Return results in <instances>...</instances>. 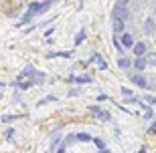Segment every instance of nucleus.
<instances>
[{
	"label": "nucleus",
	"instance_id": "20e7f679",
	"mask_svg": "<svg viewBox=\"0 0 156 153\" xmlns=\"http://www.w3.org/2000/svg\"><path fill=\"white\" fill-rule=\"evenodd\" d=\"M122 46H124V48H134V36L130 32H124L122 34Z\"/></svg>",
	"mask_w": 156,
	"mask_h": 153
},
{
	"label": "nucleus",
	"instance_id": "5701e85b",
	"mask_svg": "<svg viewBox=\"0 0 156 153\" xmlns=\"http://www.w3.org/2000/svg\"><path fill=\"white\" fill-rule=\"evenodd\" d=\"M128 2H130V0H118V6H126Z\"/></svg>",
	"mask_w": 156,
	"mask_h": 153
},
{
	"label": "nucleus",
	"instance_id": "412c9836",
	"mask_svg": "<svg viewBox=\"0 0 156 153\" xmlns=\"http://www.w3.org/2000/svg\"><path fill=\"white\" fill-rule=\"evenodd\" d=\"M146 103H148L150 107H156V97H146Z\"/></svg>",
	"mask_w": 156,
	"mask_h": 153
},
{
	"label": "nucleus",
	"instance_id": "9d476101",
	"mask_svg": "<svg viewBox=\"0 0 156 153\" xmlns=\"http://www.w3.org/2000/svg\"><path fill=\"white\" fill-rule=\"evenodd\" d=\"M93 81V77L89 73L87 75H81V77H75V83H79V85H83V83H91Z\"/></svg>",
	"mask_w": 156,
	"mask_h": 153
},
{
	"label": "nucleus",
	"instance_id": "7ed1b4c3",
	"mask_svg": "<svg viewBox=\"0 0 156 153\" xmlns=\"http://www.w3.org/2000/svg\"><path fill=\"white\" fill-rule=\"evenodd\" d=\"M130 81H132L136 87H140V89H148V87H150V85H148V81H146V77H144V75H140V73L138 75H132Z\"/></svg>",
	"mask_w": 156,
	"mask_h": 153
},
{
	"label": "nucleus",
	"instance_id": "393cba45",
	"mask_svg": "<svg viewBox=\"0 0 156 153\" xmlns=\"http://www.w3.org/2000/svg\"><path fill=\"white\" fill-rule=\"evenodd\" d=\"M148 133H156V123H154V125H152L150 129H148Z\"/></svg>",
	"mask_w": 156,
	"mask_h": 153
},
{
	"label": "nucleus",
	"instance_id": "a878e982",
	"mask_svg": "<svg viewBox=\"0 0 156 153\" xmlns=\"http://www.w3.org/2000/svg\"><path fill=\"white\" fill-rule=\"evenodd\" d=\"M138 153H146V147H140V151Z\"/></svg>",
	"mask_w": 156,
	"mask_h": 153
},
{
	"label": "nucleus",
	"instance_id": "2eb2a0df",
	"mask_svg": "<svg viewBox=\"0 0 156 153\" xmlns=\"http://www.w3.org/2000/svg\"><path fill=\"white\" fill-rule=\"evenodd\" d=\"M85 36H87V30H85V28H81L79 32H77V36H75V45H81V42L85 40Z\"/></svg>",
	"mask_w": 156,
	"mask_h": 153
},
{
	"label": "nucleus",
	"instance_id": "4be33fe9",
	"mask_svg": "<svg viewBox=\"0 0 156 153\" xmlns=\"http://www.w3.org/2000/svg\"><path fill=\"white\" fill-rule=\"evenodd\" d=\"M75 95H79V89H71V91H69V97H75Z\"/></svg>",
	"mask_w": 156,
	"mask_h": 153
},
{
	"label": "nucleus",
	"instance_id": "1a4fd4ad",
	"mask_svg": "<svg viewBox=\"0 0 156 153\" xmlns=\"http://www.w3.org/2000/svg\"><path fill=\"white\" fill-rule=\"evenodd\" d=\"M47 57H49V58H53V57H61V58H71V52H69V51H61V52H49Z\"/></svg>",
	"mask_w": 156,
	"mask_h": 153
},
{
	"label": "nucleus",
	"instance_id": "6ab92c4d",
	"mask_svg": "<svg viewBox=\"0 0 156 153\" xmlns=\"http://www.w3.org/2000/svg\"><path fill=\"white\" fill-rule=\"evenodd\" d=\"M120 93H122L124 97H126V99H130V97H132V91H130V89H126V87H122Z\"/></svg>",
	"mask_w": 156,
	"mask_h": 153
},
{
	"label": "nucleus",
	"instance_id": "dca6fc26",
	"mask_svg": "<svg viewBox=\"0 0 156 153\" xmlns=\"http://www.w3.org/2000/svg\"><path fill=\"white\" fill-rule=\"evenodd\" d=\"M77 141H83V143H89L93 141V137L89 135V133H77Z\"/></svg>",
	"mask_w": 156,
	"mask_h": 153
},
{
	"label": "nucleus",
	"instance_id": "39448f33",
	"mask_svg": "<svg viewBox=\"0 0 156 153\" xmlns=\"http://www.w3.org/2000/svg\"><path fill=\"white\" fill-rule=\"evenodd\" d=\"M146 51H148V45H146V42H136V46H134V55H136V58L144 57Z\"/></svg>",
	"mask_w": 156,
	"mask_h": 153
},
{
	"label": "nucleus",
	"instance_id": "f257e3e1",
	"mask_svg": "<svg viewBox=\"0 0 156 153\" xmlns=\"http://www.w3.org/2000/svg\"><path fill=\"white\" fill-rule=\"evenodd\" d=\"M51 4H53L51 0H47V2H30V4H29V12H27V14L23 16V20H20V26H23V24H27L33 16L43 14L45 10H49V8H51Z\"/></svg>",
	"mask_w": 156,
	"mask_h": 153
},
{
	"label": "nucleus",
	"instance_id": "ddd939ff",
	"mask_svg": "<svg viewBox=\"0 0 156 153\" xmlns=\"http://www.w3.org/2000/svg\"><path fill=\"white\" fill-rule=\"evenodd\" d=\"M24 115H4L2 117V123H12V121H18V119H23Z\"/></svg>",
	"mask_w": 156,
	"mask_h": 153
},
{
	"label": "nucleus",
	"instance_id": "0eeeda50",
	"mask_svg": "<svg viewBox=\"0 0 156 153\" xmlns=\"http://www.w3.org/2000/svg\"><path fill=\"white\" fill-rule=\"evenodd\" d=\"M114 16H116V18H122V20H126V18H128L126 6H116V10H114Z\"/></svg>",
	"mask_w": 156,
	"mask_h": 153
},
{
	"label": "nucleus",
	"instance_id": "9b49d317",
	"mask_svg": "<svg viewBox=\"0 0 156 153\" xmlns=\"http://www.w3.org/2000/svg\"><path fill=\"white\" fill-rule=\"evenodd\" d=\"M134 67L138 68V71H142V68L148 67V62H146V58H144V57H140V58H136V61H134Z\"/></svg>",
	"mask_w": 156,
	"mask_h": 153
},
{
	"label": "nucleus",
	"instance_id": "a211bd4d",
	"mask_svg": "<svg viewBox=\"0 0 156 153\" xmlns=\"http://www.w3.org/2000/svg\"><path fill=\"white\" fill-rule=\"evenodd\" d=\"M93 143H95V145L99 147V151H104V149H108V147H105V141L101 139V137H95V139H93Z\"/></svg>",
	"mask_w": 156,
	"mask_h": 153
},
{
	"label": "nucleus",
	"instance_id": "f03ea898",
	"mask_svg": "<svg viewBox=\"0 0 156 153\" xmlns=\"http://www.w3.org/2000/svg\"><path fill=\"white\" fill-rule=\"evenodd\" d=\"M89 109V113L91 115H95L98 119H101V121H110L112 119V115L105 111V109H101V107H95V105H91V107H87Z\"/></svg>",
	"mask_w": 156,
	"mask_h": 153
},
{
	"label": "nucleus",
	"instance_id": "4468645a",
	"mask_svg": "<svg viewBox=\"0 0 156 153\" xmlns=\"http://www.w3.org/2000/svg\"><path fill=\"white\" fill-rule=\"evenodd\" d=\"M114 30H116V32H122V30H124V20H122V18L114 16Z\"/></svg>",
	"mask_w": 156,
	"mask_h": 153
},
{
	"label": "nucleus",
	"instance_id": "aec40b11",
	"mask_svg": "<svg viewBox=\"0 0 156 153\" xmlns=\"http://www.w3.org/2000/svg\"><path fill=\"white\" fill-rule=\"evenodd\" d=\"M57 145H59V135H55V137H53V141H51V151H55Z\"/></svg>",
	"mask_w": 156,
	"mask_h": 153
},
{
	"label": "nucleus",
	"instance_id": "b1692460",
	"mask_svg": "<svg viewBox=\"0 0 156 153\" xmlns=\"http://www.w3.org/2000/svg\"><path fill=\"white\" fill-rule=\"evenodd\" d=\"M65 147H67V145L63 143V147H59V149H57V153H67V151H65Z\"/></svg>",
	"mask_w": 156,
	"mask_h": 153
},
{
	"label": "nucleus",
	"instance_id": "f3484780",
	"mask_svg": "<svg viewBox=\"0 0 156 153\" xmlns=\"http://www.w3.org/2000/svg\"><path fill=\"white\" fill-rule=\"evenodd\" d=\"M146 62H148V65H150V67H154L156 65V52H150V55H146Z\"/></svg>",
	"mask_w": 156,
	"mask_h": 153
},
{
	"label": "nucleus",
	"instance_id": "423d86ee",
	"mask_svg": "<svg viewBox=\"0 0 156 153\" xmlns=\"http://www.w3.org/2000/svg\"><path fill=\"white\" fill-rule=\"evenodd\" d=\"M154 30H156V22L152 20V18H146V20H144V32L146 34H152Z\"/></svg>",
	"mask_w": 156,
	"mask_h": 153
},
{
	"label": "nucleus",
	"instance_id": "6e6552de",
	"mask_svg": "<svg viewBox=\"0 0 156 153\" xmlns=\"http://www.w3.org/2000/svg\"><path fill=\"white\" fill-rule=\"evenodd\" d=\"M132 65H134V62L130 61V58H126V57H120V58H118V67H120V68H130Z\"/></svg>",
	"mask_w": 156,
	"mask_h": 153
},
{
	"label": "nucleus",
	"instance_id": "f8f14e48",
	"mask_svg": "<svg viewBox=\"0 0 156 153\" xmlns=\"http://www.w3.org/2000/svg\"><path fill=\"white\" fill-rule=\"evenodd\" d=\"M91 61H98V67H99V68H104V71L108 68V62H105L104 58H101V55H93Z\"/></svg>",
	"mask_w": 156,
	"mask_h": 153
},
{
	"label": "nucleus",
	"instance_id": "cd10ccee",
	"mask_svg": "<svg viewBox=\"0 0 156 153\" xmlns=\"http://www.w3.org/2000/svg\"><path fill=\"white\" fill-rule=\"evenodd\" d=\"M51 2H55V0H51Z\"/></svg>",
	"mask_w": 156,
	"mask_h": 153
},
{
	"label": "nucleus",
	"instance_id": "bb28decb",
	"mask_svg": "<svg viewBox=\"0 0 156 153\" xmlns=\"http://www.w3.org/2000/svg\"><path fill=\"white\" fill-rule=\"evenodd\" d=\"M101 153H112V151H110V149H104V151H101Z\"/></svg>",
	"mask_w": 156,
	"mask_h": 153
}]
</instances>
